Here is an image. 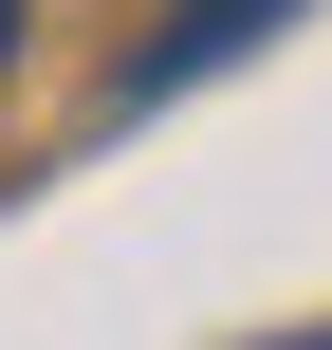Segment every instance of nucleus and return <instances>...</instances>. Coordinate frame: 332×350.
I'll list each match as a JSON object with an SVG mask.
<instances>
[{
	"label": "nucleus",
	"instance_id": "f257e3e1",
	"mask_svg": "<svg viewBox=\"0 0 332 350\" xmlns=\"http://www.w3.org/2000/svg\"><path fill=\"white\" fill-rule=\"evenodd\" d=\"M277 18H296V0H185V18L129 55V111H148V92H185V74H222V55H259Z\"/></svg>",
	"mask_w": 332,
	"mask_h": 350
},
{
	"label": "nucleus",
	"instance_id": "f03ea898",
	"mask_svg": "<svg viewBox=\"0 0 332 350\" xmlns=\"http://www.w3.org/2000/svg\"><path fill=\"white\" fill-rule=\"evenodd\" d=\"M0 74H18V0H0Z\"/></svg>",
	"mask_w": 332,
	"mask_h": 350
},
{
	"label": "nucleus",
	"instance_id": "7ed1b4c3",
	"mask_svg": "<svg viewBox=\"0 0 332 350\" xmlns=\"http://www.w3.org/2000/svg\"><path fill=\"white\" fill-rule=\"evenodd\" d=\"M296 350H332V332H296Z\"/></svg>",
	"mask_w": 332,
	"mask_h": 350
}]
</instances>
